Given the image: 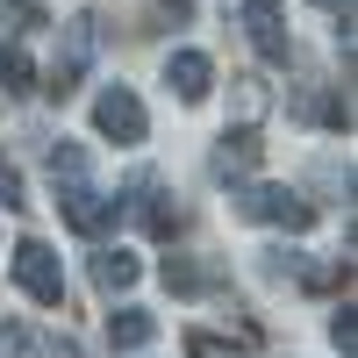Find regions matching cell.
Wrapping results in <instances>:
<instances>
[{"mask_svg": "<svg viewBox=\"0 0 358 358\" xmlns=\"http://www.w3.org/2000/svg\"><path fill=\"white\" fill-rule=\"evenodd\" d=\"M315 8H344V15H351V0H315Z\"/></svg>", "mask_w": 358, "mask_h": 358, "instance_id": "20", "label": "cell"}, {"mask_svg": "<svg viewBox=\"0 0 358 358\" xmlns=\"http://www.w3.org/2000/svg\"><path fill=\"white\" fill-rule=\"evenodd\" d=\"M57 215H65L79 236H101L115 215H122V201H108L101 187H86V179H72V187H57Z\"/></svg>", "mask_w": 358, "mask_h": 358, "instance_id": "6", "label": "cell"}, {"mask_svg": "<svg viewBox=\"0 0 358 358\" xmlns=\"http://www.w3.org/2000/svg\"><path fill=\"white\" fill-rule=\"evenodd\" d=\"M330 344H337L344 358L358 351V315H351V308H337V315H330Z\"/></svg>", "mask_w": 358, "mask_h": 358, "instance_id": "18", "label": "cell"}, {"mask_svg": "<svg viewBox=\"0 0 358 358\" xmlns=\"http://www.w3.org/2000/svg\"><path fill=\"white\" fill-rule=\"evenodd\" d=\"M94 57H101V22L94 15H72L65 29H57V57H50V86L43 94H79L86 86V72H94Z\"/></svg>", "mask_w": 358, "mask_h": 358, "instance_id": "1", "label": "cell"}, {"mask_svg": "<svg viewBox=\"0 0 358 358\" xmlns=\"http://www.w3.org/2000/svg\"><path fill=\"white\" fill-rule=\"evenodd\" d=\"M251 165H258V129H229L222 151H215V172L229 179V172H251Z\"/></svg>", "mask_w": 358, "mask_h": 358, "instance_id": "12", "label": "cell"}, {"mask_svg": "<svg viewBox=\"0 0 358 358\" xmlns=\"http://www.w3.org/2000/svg\"><path fill=\"white\" fill-rule=\"evenodd\" d=\"M122 208H129V215H136L143 229H151V236H172V229H179V201L165 194V179H158V172H136Z\"/></svg>", "mask_w": 358, "mask_h": 358, "instance_id": "7", "label": "cell"}, {"mask_svg": "<svg viewBox=\"0 0 358 358\" xmlns=\"http://www.w3.org/2000/svg\"><path fill=\"white\" fill-rule=\"evenodd\" d=\"M50 22V8H43V0H0V36H29V29H43Z\"/></svg>", "mask_w": 358, "mask_h": 358, "instance_id": "13", "label": "cell"}, {"mask_svg": "<svg viewBox=\"0 0 358 358\" xmlns=\"http://www.w3.org/2000/svg\"><path fill=\"white\" fill-rule=\"evenodd\" d=\"M0 208H29V187H22L15 158H0Z\"/></svg>", "mask_w": 358, "mask_h": 358, "instance_id": "17", "label": "cell"}, {"mask_svg": "<svg viewBox=\"0 0 358 358\" xmlns=\"http://www.w3.org/2000/svg\"><path fill=\"white\" fill-rule=\"evenodd\" d=\"M94 129L108 143H143L151 136V115H143V101L129 94V86H108V94L94 101Z\"/></svg>", "mask_w": 358, "mask_h": 358, "instance_id": "4", "label": "cell"}, {"mask_svg": "<svg viewBox=\"0 0 358 358\" xmlns=\"http://www.w3.org/2000/svg\"><path fill=\"white\" fill-rule=\"evenodd\" d=\"M136 273H143V265H136V251H122V244L94 258V287H101V294H129Z\"/></svg>", "mask_w": 358, "mask_h": 358, "instance_id": "10", "label": "cell"}, {"mask_svg": "<svg viewBox=\"0 0 358 358\" xmlns=\"http://www.w3.org/2000/svg\"><path fill=\"white\" fill-rule=\"evenodd\" d=\"M165 86H172L179 101H208V86H215L208 50H172V57H165Z\"/></svg>", "mask_w": 358, "mask_h": 358, "instance_id": "8", "label": "cell"}, {"mask_svg": "<svg viewBox=\"0 0 358 358\" xmlns=\"http://www.w3.org/2000/svg\"><path fill=\"white\" fill-rule=\"evenodd\" d=\"M0 94H36V65H29V50L22 43H0Z\"/></svg>", "mask_w": 358, "mask_h": 358, "instance_id": "11", "label": "cell"}, {"mask_svg": "<svg viewBox=\"0 0 358 358\" xmlns=\"http://www.w3.org/2000/svg\"><path fill=\"white\" fill-rule=\"evenodd\" d=\"M50 179H57V187L86 179V143H65V136H57V143H50Z\"/></svg>", "mask_w": 358, "mask_h": 358, "instance_id": "15", "label": "cell"}, {"mask_svg": "<svg viewBox=\"0 0 358 358\" xmlns=\"http://www.w3.org/2000/svg\"><path fill=\"white\" fill-rule=\"evenodd\" d=\"M165 287H172V294H215V265H194V258H165Z\"/></svg>", "mask_w": 358, "mask_h": 358, "instance_id": "14", "label": "cell"}, {"mask_svg": "<svg viewBox=\"0 0 358 358\" xmlns=\"http://www.w3.org/2000/svg\"><path fill=\"white\" fill-rule=\"evenodd\" d=\"M43 358H86V351H79L72 337H50V344H43Z\"/></svg>", "mask_w": 358, "mask_h": 358, "instance_id": "19", "label": "cell"}, {"mask_svg": "<svg viewBox=\"0 0 358 358\" xmlns=\"http://www.w3.org/2000/svg\"><path fill=\"white\" fill-rule=\"evenodd\" d=\"M151 337H158V315H151V308H115V315H108V344H115V351H143Z\"/></svg>", "mask_w": 358, "mask_h": 358, "instance_id": "9", "label": "cell"}, {"mask_svg": "<svg viewBox=\"0 0 358 358\" xmlns=\"http://www.w3.org/2000/svg\"><path fill=\"white\" fill-rule=\"evenodd\" d=\"M236 22H244L251 50L265 57V65H287L294 57V36H287V8L280 0H236Z\"/></svg>", "mask_w": 358, "mask_h": 358, "instance_id": "3", "label": "cell"}, {"mask_svg": "<svg viewBox=\"0 0 358 358\" xmlns=\"http://www.w3.org/2000/svg\"><path fill=\"white\" fill-rule=\"evenodd\" d=\"M294 115H301V122H344V108L322 94V86H301V94H294Z\"/></svg>", "mask_w": 358, "mask_h": 358, "instance_id": "16", "label": "cell"}, {"mask_svg": "<svg viewBox=\"0 0 358 358\" xmlns=\"http://www.w3.org/2000/svg\"><path fill=\"white\" fill-rule=\"evenodd\" d=\"M15 287L29 294V301H43V308L65 301V265H57V251L43 244V236H22L15 244Z\"/></svg>", "mask_w": 358, "mask_h": 358, "instance_id": "2", "label": "cell"}, {"mask_svg": "<svg viewBox=\"0 0 358 358\" xmlns=\"http://www.w3.org/2000/svg\"><path fill=\"white\" fill-rule=\"evenodd\" d=\"M236 208H244L251 222H280V229H294V236L315 229V208L294 194V187H244V201H236Z\"/></svg>", "mask_w": 358, "mask_h": 358, "instance_id": "5", "label": "cell"}]
</instances>
